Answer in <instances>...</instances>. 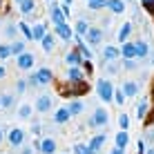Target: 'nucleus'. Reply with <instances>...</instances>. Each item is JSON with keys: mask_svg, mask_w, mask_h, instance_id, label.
I'll use <instances>...</instances> for the list:
<instances>
[{"mask_svg": "<svg viewBox=\"0 0 154 154\" xmlns=\"http://www.w3.org/2000/svg\"><path fill=\"white\" fill-rule=\"evenodd\" d=\"M5 76V69H2V67H0V78H2Z\"/></svg>", "mask_w": 154, "mask_h": 154, "instance_id": "obj_45", "label": "nucleus"}, {"mask_svg": "<svg viewBox=\"0 0 154 154\" xmlns=\"http://www.w3.org/2000/svg\"><path fill=\"white\" fill-rule=\"evenodd\" d=\"M67 76H69V81H83V76H81V69H78V67H72V69L67 72Z\"/></svg>", "mask_w": 154, "mask_h": 154, "instance_id": "obj_26", "label": "nucleus"}, {"mask_svg": "<svg viewBox=\"0 0 154 154\" xmlns=\"http://www.w3.org/2000/svg\"><path fill=\"white\" fill-rule=\"evenodd\" d=\"M20 11L23 14H31L34 11V0H25V2L20 5Z\"/></svg>", "mask_w": 154, "mask_h": 154, "instance_id": "obj_28", "label": "nucleus"}, {"mask_svg": "<svg viewBox=\"0 0 154 154\" xmlns=\"http://www.w3.org/2000/svg\"><path fill=\"white\" fill-rule=\"evenodd\" d=\"M40 152H42V154H54V152H56V141L49 139V136H47V139H42V141H40Z\"/></svg>", "mask_w": 154, "mask_h": 154, "instance_id": "obj_9", "label": "nucleus"}, {"mask_svg": "<svg viewBox=\"0 0 154 154\" xmlns=\"http://www.w3.org/2000/svg\"><path fill=\"white\" fill-rule=\"evenodd\" d=\"M76 31H78V34H81V36H85V34H87V31H89L87 23H85V20H78V23H76Z\"/></svg>", "mask_w": 154, "mask_h": 154, "instance_id": "obj_31", "label": "nucleus"}, {"mask_svg": "<svg viewBox=\"0 0 154 154\" xmlns=\"http://www.w3.org/2000/svg\"><path fill=\"white\" fill-rule=\"evenodd\" d=\"M7 141L11 143V145H23V141H25V132L20 130V127H14L11 132H9V136H7Z\"/></svg>", "mask_w": 154, "mask_h": 154, "instance_id": "obj_5", "label": "nucleus"}, {"mask_svg": "<svg viewBox=\"0 0 154 154\" xmlns=\"http://www.w3.org/2000/svg\"><path fill=\"white\" fill-rule=\"evenodd\" d=\"M20 154H31V147H23V152Z\"/></svg>", "mask_w": 154, "mask_h": 154, "instance_id": "obj_41", "label": "nucleus"}, {"mask_svg": "<svg viewBox=\"0 0 154 154\" xmlns=\"http://www.w3.org/2000/svg\"><path fill=\"white\" fill-rule=\"evenodd\" d=\"M7 56H11V45H0V60H5Z\"/></svg>", "mask_w": 154, "mask_h": 154, "instance_id": "obj_30", "label": "nucleus"}, {"mask_svg": "<svg viewBox=\"0 0 154 154\" xmlns=\"http://www.w3.org/2000/svg\"><path fill=\"white\" fill-rule=\"evenodd\" d=\"M0 100H2V107H11V103H14V98L9 96V94H5V96L0 98Z\"/></svg>", "mask_w": 154, "mask_h": 154, "instance_id": "obj_37", "label": "nucleus"}, {"mask_svg": "<svg viewBox=\"0 0 154 154\" xmlns=\"http://www.w3.org/2000/svg\"><path fill=\"white\" fill-rule=\"evenodd\" d=\"M114 103H119V105L125 103V92H123V89H116V92H114Z\"/></svg>", "mask_w": 154, "mask_h": 154, "instance_id": "obj_33", "label": "nucleus"}, {"mask_svg": "<svg viewBox=\"0 0 154 154\" xmlns=\"http://www.w3.org/2000/svg\"><path fill=\"white\" fill-rule=\"evenodd\" d=\"M0 107H2V100H0Z\"/></svg>", "mask_w": 154, "mask_h": 154, "instance_id": "obj_50", "label": "nucleus"}, {"mask_svg": "<svg viewBox=\"0 0 154 154\" xmlns=\"http://www.w3.org/2000/svg\"><path fill=\"white\" fill-rule=\"evenodd\" d=\"M127 141H130V136H127V132H125V130H121L119 134L114 136V143H116V147H121V150H125Z\"/></svg>", "mask_w": 154, "mask_h": 154, "instance_id": "obj_13", "label": "nucleus"}, {"mask_svg": "<svg viewBox=\"0 0 154 154\" xmlns=\"http://www.w3.org/2000/svg\"><path fill=\"white\" fill-rule=\"evenodd\" d=\"M123 67H125V69H134V58H132V60H123Z\"/></svg>", "mask_w": 154, "mask_h": 154, "instance_id": "obj_38", "label": "nucleus"}, {"mask_svg": "<svg viewBox=\"0 0 154 154\" xmlns=\"http://www.w3.org/2000/svg\"><path fill=\"white\" fill-rule=\"evenodd\" d=\"M67 63H69L72 67H78V63H81V58H78V54H74V51H72V54H67Z\"/></svg>", "mask_w": 154, "mask_h": 154, "instance_id": "obj_34", "label": "nucleus"}, {"mask_svg": "<svg viewBox=\"0 0 154 154\" xmlns=\"http://www.w3.org/2000/svg\"><path fill=\"white\" fill-rule=\"evenodd\" d=\"M96 92H98L100 100H112L114 98V87H112V83H109L107 78H100V81H98Z\"/></svg>", "mask_w": 154, "mask_h": 154, "instance_id": "obj_1", "label": "nucleus"}, {"mask_svg": "<svg viewBox=\"0 0 154 154\" xmlns=\"http://www.w3.org/2000/svg\"><path fill=\"white\" fill-rule=\"evenodd\" d=\"M134 47H136V58H143V56L150 54V47H147V42H143V40L134 42Z\"/></svg>", "mask_w": 154, "mask_h": 154, "instance_id": "obj_18", "label": "nucleus"}, {"mask_svg": "<svg viewBox=\"0 0 154 154\" xmlns=\"http://www.w3.org/2000/svg\"><path fill=\"white\" fill-rule=\"evenodd\" d=\"M31 29H34V38H38V40H42V38L47 36V34H45V25H40V23L34 25Z\"/></svg>", "mask_w": 154, "mask_h": 154, "instance_id": "obj_22", "label": "nucleus"}, {"mask_svg": "<svg viewBox=\"0 0 154 154\" xmlns=\"http://www.w3.org/2000/svg\"><path fill=\"white\" fill-rule=\"evenodd\" d=\"M145 154H154V147H150V150H147Z\"/></svg>", "mask_w": 154, "mask_h": 154, "instance_id": "obj_44", "label": "nucleus"}, {"mask_svg": "<svg viewBox=\"0 0 154 154\" xmlns=\"http://www.w3.org/2000/svg\"><path fill=\"white\" fill-rule=\"evenodd\" d=\"M103 7H107V0H92V2H89V9H92V11L103 9Z\"/></svg>", "mask_w": 154, "mask_h": 154, "instance_id": "obj_27", "label": "nucleus"}, {"mask_svg": "<svg viewBox=\"0 0 154 154\" xmlns=\"http://www.w3.org/2000/svg\"><path fill=\"white\" fill-rule=\"evenodd\" d=\"M29 83L31 85H47V83H51V72L47 69V67H42V69H38L34 76L29 78Z\"/></svg>", "mask_w": 154, "mask_h": 154, "instance_id": "obj_2", "label": "nucleus"}, {"mask_svg": "<svg viewBox=\"0 0 154 154\" xmlns=\"http://www.w3.org/2000/svg\"><path fill=\"white\" fill-rule=\"evenodd\" d=\"M18 29H23V34H25V38H34V29H31V27H27V25H25V23H20L18 25Z\"/></svg>", "mask_w": 154, "mask_h": 154, "instance_id": "obj_29", "label": "nucleus"}, {"mask_svg": "<svg viewBox=\"0 0 154 154\" xmlns=\"http://www.w3.org/2000/svg\"><path fill=\"white\" fill-rule=\"evenodd\" d=\"M123 92H125V96H136V92H139V85H136L134 81H125Z\"/></svg>", "mask_w": 154, "mask_h": 154, "instance_id": "obj_17", "label": "nucleus"}, {"mask_svg": "<svg viewBox=\"0 0 154 154\" xmlns=\"http://www.w3.org/2000/svg\"><path fill=\"white\" fill-rule=\"evenodd\" d=\"M51 107V98L49 96H38V103H36V109L38 112H47Z\"/></svg>", "mask_w": 154, "mask_h": 154, "instance_id": "obj_14", "label": "nucleus"}, {"mask_svg": "<svg viewBox=\"0 0 154 154\" xmlns=\"http://www.w3.org/2000/svg\"><path fill=\"white\" fill-rule=\"evenodd\" d=\"M18 2H20V5H23V2H25V0H18Z\"/></svg>", "mask_w": 154, "mask_h": 154, "instance_id": "obj_48", "label": "nucleus"}, {"mask_svg": "<svg viewBox=\"0 0 154 154\" xmlns=\"http://www.w3.org/2000/svg\"><path fill=\"white\" fill-rule=\"evenodd\" d=\"M81 54H83L85 58H89V49H87V47H81Z\"/></svg>", "mask_w": 154, "mask_h": 154, "instance_id": "obj_39", "label": "nucleus"}, {"mask_svg": "<svg viewBox=\"0 0 154 154\" xmlns=\"http://www.w3.org/2000/svg\"><path fill=\"white\" fill-rule=\"evenodd\" d=\"M145 112H147V100H141V105H139V119H143V116H145Z\"/></svg>", "mask_w": 154, "mask_h": 154, "instance_id": "obj_36", "label": "nucleus"}, {"mask_svg": "<svg viewBox=\"0 0 154 154\" xmlns=\"http://www.w3.org/2000/svg\"><path fill=\"white\" fill-rule=\"evenodd\" d=\"M147 139H150V141H154V132H152V130L147 132Z\"/></svg>", "mask_w": 154, "mask_h": 154, "instance_id": "obj_43", "label": "nucleus"}, {"mask_svg": "<svg viewBox=\"0 0 154 154\" xmlns=\"http://www.w3.org/2000/svg\"><path fill=\"white\" fill-rule=\"evenodd\" d=\"M67 14H69L67 5H65V7H54V9H51V20H54L56 25H60V23H65Z\"/></svg>", "mask_w": 154, "mask_h": 154, "instance_id": "obj_4", "label": "nucleus"}, {"mask_svg": "<svg viewBox=\"0 0 154 154\" xmlns=\"http://www.w3.org/2000/svg\"><path fill=\"white\" fill-rule=\"evenodd\" d=\"M11 54H16V56L25 54V45H23V42H14V45H11Z\"/></svg>", "mask_w": 154, "mask_h": 154, "instance_id": "obj_32", "label": "nucleus"}, {"mask_svg": "<svg viewBox=\"0 0 154 154\" xmlns=\"http://www.w3.org/2000/svg\"><path fill=\"white\" fill-rule=\"evenodd\" d=\"M143 2H145V5H147V2H152V0H143Z\"/></svg>", "mask_w": 154, "mask_h": 154, "instance_id": "obj_47", "label": "nucleus"}, {"mask_svg": "<svg viewBox=\"0 0 154 154\" xmlns=\"http://www.w3.org/2000/svg\"><path fill=\"white\" fill-rule=\"evenodd\" d=\"M107 7L112 9L114 14H123L125 11V2L123 0H107Z\"/></svg>", "mask_w": 154, "mask_h": 154, "instance_id": "obj_16", "label": "nucleus"}, {"mask_svg": "<svg viewBox=\"0 0 154 154\" xmlns=\"http://www.w3.org/2000/svg\"><path fill=\"white\" fill-rule=\"evenodd\" d=\"M100 38H103V31H100L98 27H92V29L87 31V40L92 42V45H98Z\"/></svg>", "mask_w": 154, "mask_h": 154, "instance_id": "obj_11", "label": "nucleus"}, {"mask_svg": "<svg viewBox=\"0 0 154 154\" xmlns=\"http://www.w3.org/2000/svg\"><path fill=\"white\" fill-rule=\"evenodd\" d=\"M0 143H2V130H0Z\"/></svg>", "mask_w": 154, "mask_h": 154, "instance_id": "obj_46", "label": "nucleus"}, {"mask_svg": "<svg viewBox=\"0 0 154 154\" xmlns=\"http://www.w3.org/2000/svg\"><path fill=\"white\" fill-rule=\"evenodd\" d=\"M107 121H109V114H107V109H103V107H98L96 112H94V119H92V125H107Z\"/></svg>", "mask_w": 154, "mask_h": 154, "instance_id": "obj_6", "label": "nucleus"}, {"mask_svg": "<svg viewBox=\"0 0 154 154\" xmlns=\"http://www.w3.org/2000/svg\"><path fill=\"white\" fill-rule=\"evenodd\" d=\"M87 2H92V0H87Z\"/></svg>", "mask_w": 154, "mask_h": 154, "instance_id": "obj_51", "label": "nucleus"}, {"mask_svg": "<svg viewBox=\"0 0 154 154\" xmlns=\"http://www.w3.org/2000/svg\"><path fill=\"white\" fill-rule=\"evenodd\" d=\"M83 107H85V105L81 103V100H72V103H69V112H72V114H81Z\"/></svg>", "mask_w": 154, "mask_h": 154, "instance_id": "obj_24", "label": "nucleus"}, {"mask_svg": "<svg viewBox=\"0 0 154 154\" xmlns=\"http://www.w3.org/2000/svg\"><path fill=\"white\" fill-rule=\"evenodd\" d=\"M74 150H76V154H94L92 147L85 145V143H76V145H74Z\"/></svg>", "mask_w": 154, "mask_h": 154, "instance_id": "obj_23", "label": "nucleus"}, {"mask_svg": "<svg viewBox=\"0 0 154 154\" xmlns=\"http://www.w3.org/2000/svg\"><path fill=\"white\" fill-rule=\"evenodd\" d=\"M69 116H72L69 107H60V109H58V112H56L54 121H56V123H67V121H69Z\"/></svg>", "mask_w": 154, "mask_h": 154, "instance_id": "obj_12", "label": "nucleus"}, {"mask_svg": "<svg viewBox=\"0 0 154 154\" xmlns=\"http://www.w3.org/2000/svg\"><path fill=\"white\" fill-rule=\"evenodd\" d=\"M31 112H34V109H31V105H27V103L20 105V107H18V119H29Z\"/></svg>", "mask_w": 154, "mask_h": 154, "instance_id": "obj_21", "label": "nucleus"}, {"mask_svg": "<svg viewBox=\"0 0 154 154\" xmlns=\"http://www.w3.org/2000/svg\"><path fill=\"white\" fill-rule=\"evenodd\" d=\"M103 143H105V134H96V136H94V139H92V143H89V147H92V152L96 154V152L100 150V147H103Z\"/></svg>", "mask_w": 154, "mask_h": 154, "instance_id": "obj_15", "label": "nucleus"}, {"mask_svg": "<svg viewBox=\"0 0 154 154\" xmlns=\"http://www.w3.org/2000/svg\"><path fill=\"white\" fill-rule=\"evenodd\" d=\"M130 34H132V23H125L123 27H121V31H119V42H125Z\"/></svg>", "mask_w": 154, "mask_h": 154, "instance_id": "obj_19", "label": "nucleus"}, {"mask_svg": "<svg viewBox=\"0 0 154 154\" xmlns=\"http://www.w3.org/2000/svg\"><path fill=\"white\" fill-rule=\"evenodd\" d=\"M112 154H123V150H121V147H114V150H112Z\"/></svg>", "mask_w": 154, "mask_h": 154, "instance_id": "obj_42", "label": "nucleus"}, {"mask_svg": "<svg viewBox=\"0 0 154 154\" xmlns=\"http://www.w3.org/2000/svg\"><path fill=\"white\" fill-rule=\"evenodd\" d=\"M67 96H78V94H85L87 92V83L85 81H72L67 85V89H63Z\"/></svg>", "mask_w": 154, "mask_h": 154, "instance_id": "obj_3", "label": "nucleus"}, {"mask_svg": "<svg viewBox=\"0 0 154 154\" xmlns=\"http://www.w3.org/2000/svg\"><path fill=\"white\" fill-rule=\"evenodd\" d=\"M16 65H18L20 69H31V67H34V56L25 51V54H20V56H18V60H16Z\"/></svg>", "mask_w": 154, "mask_h": 154, "instance_id": "obj_7", "label": "nucleus"}, {"mask_svg": "<svg viewBox=\"0 0 154 154\" xmlns=\"http://www.w3.org/2000/svg\"><path fill=\"white\" fill-rule=\"evenodd\" d=\"M121 54H123L125 60H132V58L136 56V47H134V42H123V47H121Z\"/></svg>", "mask_w": 154, "mask_h": 154, "instance_id": "obj_10", "label": "nucleus"}, {"mask_svg": "<svg viewBox=\"0 0 154 154\" xmlns=\"http://www.w3.org/2000/svg\"><path fill=\"white\" fill-rule=\"evenodd\" d=\"M67 2H72V0H65V5H67Z\"/></svg>", "mask_w": 154, "mask_h": 154, "instance_id": "obj_49", "label": "nucleus"}, {"mask_svg": "<svg viewBox=\"0 0 154 154\" xmlns=\"http://www.w3.org/2000/svg\"><path fill=\"white\" fill-rule=\"evenodd\" d=\"M56 36H60L63 40H72V27H69L67 23L56 25Z\"/></svg>", "mask_w": 154, "mask_h": 154, "instance_id": "obj_8", "label": "nucleus"}, {"mask_svg": "<svg viewBox=\"0 0 154 154\" xmlns=\"http://www.w3.org/2000/svg\"><path fill=\"white\" fill-rule=\"evenodd\" d=\"M40 42H42V49H45V51H51V49H54V38H51V36H45Z\"/></svg>", "mask_w": 154, "mask_h": 154, "instance_id": "obj_25", "label": "nucleus"}, {"mask_svg": "<svg viewBox=\"0 0 154 154\" xmlns=\"http://www.w3.org/2000/svg\"><path fill=\"white\" fill-rule=\"evenodd\" d=\"M119 123H121L123 130H127V125H130V116H127V114H121V116H119Z\"/></svg>", "mask_w": 154, "mask_h": 154, "instance_id": "obj_35", "label": "nucleus"}, {"mask_svg": "<svg viewBox=\"0 0 154 154\" xmlns=\"http://www.w3.org/2000/svg\"><path fill=\"white\" fill-rule=\"evenodd\" d=\"M18 92H25V81H18Z\"/></svg>", "mask_w": 154, "mask_h": 154, "instance_id": "obj_40", "label": "nucleus"}, {"mask_svg": "<svg viewBox=\"0 0 154 154\" xmlns=\"http://www.w3.org/2000/svg\"><path fill=\"white\" fill-rule=\"evenodd\" d=\"M103 56L107 58V60H114V58H119V47H105V49H103Z\"/></svg>", "mask_w": 154, "mask_h": 154, "instance_id": "obj_20", "label": "nucleus"}]
</instances>
